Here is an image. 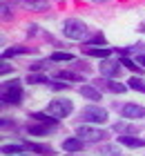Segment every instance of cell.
I'll list each match as a JSON object with an SVG mask.
<instances>
[{"label": "cell", "instance_id": "obj_1", "mask_svg": "<svg viewBox=\"0 0 145 156\" xmlns=\"http://www.w3.org/2000/svg\"><path fill=\"white\" fill-rule=\"evenodd\" d=\"M63 34L71 40H83L87 36V27H85L83 20L69 18V20H65V25H63Z\"/></svg>", "mask_w": 145, "mask_h": 156}, {"label": "cell", "instance_id": "obj_2", "mask_svg": "<svg viewBox=\"0 0 145 156\" xmlns=\"http://www.w3.org/2000/svg\"><path fill=\"white\" fill-rule=\"evenodd\" d=\"M71 101H52L47 105V114L52 118H65L71 114Z\"/></svg>", "mask_w": 145, "mask_h": 156}, {"label": "cell", "instance_id": "obj_3", "mask_svg": "<svg viewBox=\"0 0 145 156\" xmlns=\"http://www.w3.org/2000/svg\"><path fill=\"white\" fill-rule=\"evenodd\" d=\"M20 98H23V89H20V83H18V80H11V83L5 87L2 101H5V103H13V105H18V103H20Z\"/></svg>", "mask_w": 145, "mask_h": 156}, {"label": "cell", "instance_id": "obj_4", "mask_svg": "<svg viewBox=\"0 0 145 156\" xmlns=\"http://www.w3.org/2000/svg\"><path fill=\"white\" fill-rule=\"evenodd\" d=\"M78 136L83 140H89V143H96V140H103L107 134L103 129H96V127H89V125H81L78 127Z\"/></svg>", "mask_w": 145, "mask_h": 156}, {"label": "cell", "instance_id": "obj_5", "mask_svg": "<svg viewBox=\"0 0 145 156\" xmlns=\"http://www.w3.org/2000/svg\"><path fill=\"white\" fill-rule=\"evenodd\" d=\"M81 118L87 120V123H105L107 120V112L100 109V107H85Z\"/></svg>", "mask_w": 145, "mask_h": 156}, {"label": "cell", "instance_id": "obj_6", "mask_svg": "<svg viewBox=\"0 0 145 156\" xmlns=\"http://www.w3.org/2000/svg\"><path fill=\"white\" fill-rule=\"evenodd\" d=\"M121 114H123V118H129V120H134V118H143V116H145V107L127 103V105H123Z\"/></svg>", "mask_w": 145, "mask_h": 156}, {"label": "cell", "instance_id": "obj_7", "mask_svg": "<svg viewBox=\"0 0 145 156\" xmlns=\"http://www.w3.org/2000/svg\"><path fill=\"white\" fill-rule=\"evenodd\" d=\"M18 2L23 5L25 9H29V11H45L49 7L47 0H18Z\"/></svg>", "mask_w": 145, "mask_h": 156}, {"label": "cell", "instance_id": "obj_8", "mask_svg": "<svg viewBox=\"0 0 145 156\" xmlns=\"http://www.w3.org/2000/svg\"><path fill=\"white\" fill-rule=\"evenodd\" d=\"M100 74L103 76H118L121 74V65L118 62H112V60H105L100 65Z\"/></svg>", "mask_w": 145, "mask_h": 156}, {"label": "cell", "instance_id": "obj_9", "mask_svg": "<svg viewBox=\"0 0 145 156\" xmlns=\"http://www.w3.org/2000/svg\"><path fill=\"white\" fill-rule=\"evenodd\" d=\"M63 150L65 152H81L83 150V140L81 138H67L63 143Z\"/></svg>", "mask_w": 145, "mask_h": 156}, {"label": "cell", "instance_id": "obj_10", "mask_svg": "<svg viewBox=\"0 0 145 156\" xmlns=\"http://www.w3.org/2000/svg\"><path fill=\"white\" fill-rule=\"evenodd\" d=\"M81 94H83L85 98H89V101H100V91L94 89L92 85H83V87H81Z\"/></svg>", "mask_w": 145, "mask_h": 156}, {"label": "cell", "instance_id": "obj_11", "mask_svg": "<svg viewBox=\"0 0 145 156\" xmlns=\"http://www.w3.org/2000/svg\"><path fill=\"white\" fill-rule=\"evenodd\" d=\"M85 54L87 56H94V58H107L110 56V49H105V47H85Z\"/></svg>", "mask_w": 145, "mask_h": 156}, {"label": "cell", "instance_id": "obj_12", "mask_svg": "<svg viewBox=\"0 0 145 156\" xmlns=\"http://www.w3.org/2000/svg\"><path fill=\"white\" fill-rule=\"evenodd\" d=\"M118 143L127 145V147H143L145 140H141V138H132V136H118Z\"/></svg>", "mask_w": 145, "mask_h": 156}, {"label": "cell", "instance_id": "obj_13", "mask_svg": "<svg viewBox=\"0 0 145 156\" xmlns=\"http://www.w3.org/2000/svg\"><path fill=\"white\" fill-rule=\"evenodd\" d=\"M103 83H105V87L110 89V91H114V94H123V91L127 89L125 85H121V83H114V80H103Z\"/></svg>", "mask_w": 145, "mask_h": 156}, {"label": "cell", "instance_id": "obj_14", "mask_svg": "<svg viewBox=\"0 0 145 156\" xmlns=\"http://www.w3.org/2000/svg\"><path fill=\"white\" fill-rule=\"evenodd\" d=\"M100 154H105V156H121V150L114 147V145H103L100 147Z\"/></svg>", "mask_w": 145, "mask_h": 156}, {"label": "cell", "instance_id": "obj_15", "mask_svg": "<svg viewBox=\"0 0 145 156\" xmlns=\"http://www.w3.org/2000/svg\"><path fill=\"white\" fill-rule=\"evenodd\" d=\"M23 150H27V145H5L2 147L5 154H18V152H23Z\"/></svg>", "mask_w": 145, "mask_h": 156}, {"label": "cell", "instance_id": "obj_16", "mask_svg": "<svg viewBox=\"0 0 145 156\" xmlns=\"http://www.w3.org/2000/svg\"><path fill=\"white\" fill-rule=\"evenodd\" d=\"M27 150L40 152V154H49V147H47V145H38V143H27Z\"/></svg>", "mask_w": 145, "mask_h": 156}, {"label": "cell", "instance_id": "obj_17", "mask_svg": "<svg viewBox=\"0 0 145 156\" xmlns=\"http://www.w3.org/2000/svg\"><path fill=\"white\" fill-rule=\"evenodd\" d=\"M52 60H58V62H63V60H74V56L67 54V51H56L52 56Z\"/></svg>", "mask_w": 145, "mask_h": 156}, {"label": "cell", "instance_id": "obj_18", "mask_svg": "<svg viewBox=\"0 0 145 156\" xmlns=\"http://www.w3.org/2000/svg\"><path fill=\"white\" fill-rule=\"evenodd\" d=\"M129 87H132V89H139V91H143V94H145V83L141 80V78H132V80H129Z\"/></svg>", "mask_w": 145, "mask_h": 156}, {"label": "cell", "instance_id": "obj_19", "mask_svg": "<svg viewBox=\"0 0 145 156\" xmlns=\"http://www.w3.org/2000/svg\"><path fill=\"white\" fill-rule=\"evenodd\" d=\"M29 49L27 47H18V49H9V51H5V56H13V54H27Z\"/></svg>", "mask_w": 145, "mask_h": 156}, {"label": "cell", "instance_id": "obj_20", "mask_svg": "<svg viewBox=\"0 0 145 156\" xmlns=\"http://www.w3.org/2000/svg\"><path fill=\"white\" fill-rule=\"evenodd\" d=\"M27 80L29 83H49L45 76H27Z\"/></svg>", "mask_w": 145, "mask_h": 156}, {"label": "cell", "instance_id": "obj_21", "mask_svg": "<svg viewBox=\"0 0 145 156\" xmlns=\"http://www.w3.org/2000/svg\"><path fill=\"white\" fill-rule=\"evenodd\" d=\"M58 76H60V78H65V80H78V76L69 74V72H58Z\"/></svg>", "mask_w": 145, "mask_h": 156}, {"label": "cell", "instance_id": "obj_22", "mask_svg": "<svg viewBox=\"0 0 145 156\" xmlns=\"http://www.w3.org/2000/svg\"><path fill=\"white\" fill-rule=\"evenodd\" d=\"M114 129L121 134V132H132V127H129V125H125V123H118V125L114 127Z\"/></svg>", "mask_w": 145, "mask_h": 156}, {"label": "cell", "instance_id": "obj_23", "mask_svg": "<svg viewBox=\"0 0 145 156\" xmlns=\"http://www.w3.org/2000/svg\"><path fill=\"white\" fill-rule=\"evenodd\" d=\"M121 65H125L127 69H132V72H134V69H136V65H134V62H132V60H129V58H123V60H121Z\"/></svg>", "mask_w": 145, "mask_h": 156}, {"label": "cell", "instance_id": "obj_24", "mask_svg": "<svg viewBox=\"0 0 145 156\" xmlns=\"http://www.w3.org/2000/svg\"><path fill=\"white\" fill-rule=\"evenodd\" d=\"M47 127H29V134H45Z\"/></svg>", "mask_w": 145, "mask_h": 156}, {"label": "cell", "instance_id": "obj_25", "mask_svg": "<svg viewBox=\"0 0 145 156\" xmlns=\"http://www.w3.org/2000/svg\"><path fill=\"white\" fill-rule=\"evenodd\" d=\"M136 65H141L145 69V56H136Z\"/></svg>", "mask_w": 145, "mask_h": 156}, {"label": "cell", "instance_id": "obj_26", "mask_svg": "<svg viewBox=\"0 0 145 156\" xmlns=\"http://www.w3.org/2000/svg\"><path fill=\"white\" fill-rule=\"evenodd\" d=\"M94 42H100V45H103V42H105V38H103V36L98 34V36H94Z\"/></svg>", "mask_w": 145, "mask_h": 156}, {"label": "cell", "instance_id": "obj_27", "mask_svg": "<svg viewBox=\"0 0 145 156\" xmlns=\"http://www.w3.org/2000/svg\"><path fill=\"white\" fill-rule=\"evenodd\" d=\"M103 2H105V0H103Z\"/></svg>", "mask_w": 145, "mask_h": 156}]
</instances>
